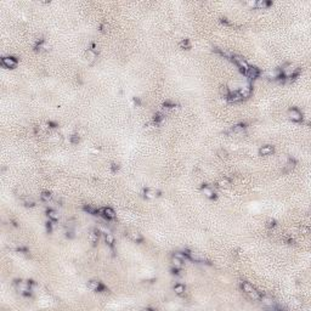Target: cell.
Segmentation results:
<instances>
[{
	"label": "cell",
	"mask_w": 311,
	"mask_h": 311,
	"mask_svg": "<svg viewBox=\"0 0 311 311\" xmlns=\"http://www.w3.org/2000/svg\"><path fill=\"white\" fill-rule=\"evenodd\" d=\"M238 94L241 95L242 99H248L251 94V85H244V86H242L241 89L238 90Z\"/></svg>",
	"instance_id": "14"
},
{
	"label": "cell",
	"mask_w": 311,
	"mask_h": 311,
	"mask_svg": "<svg viewBox=\"0 0 311 311\" xmlns=\"http://www.w3.org/2000/svg\"><path fill=\"white\" fill-rule=\"evenodd\" d=\"M226 99L230 101V102H233V103L240 102V101L243 100V99L241 97V95L238 94V91H233V92H231L230 91V94H229V96H227Z\"/></svg>",
	"instance_id": "15"
},
{
	"label": "cell",
	"mask_w": 311,
	"mask_h": 311,
	"mask_svg": "<svg viewBox=\"0 0 311 311\" xmlns=\"http://www.w3.org/2000/svg\"><path fill=\"white\" fill-rule=\"evenodd\" d=\"M170 262H171V266H173V267L179 269V270H181L182 266H184V260L180 259L179 257H176V255H173V257H171Z\"/></svg>",
	"instance_id": "11"
},
{
	"label": "cell",
	"mask_w": 311,
	"mask_h": 311,
	"mask_svg": "<svg viewBox=\"0 0 311 311\" xmlns=\"http://www.w3.org/2000/svg\"><path fill=\"white\" fill-rule=\"evenodd\" d=\"M111 169H112V171H117L118 169H119V165H118L117 163H112V165H111Z\"/></svg>",
	"instance_id": "34"
},
{
	"label": "cell",
	"mask_w": 311,
	"mask_h": 311,
	"mask_svg": "<svg viewBox=\"0 0 311 311\" xmlns=\"http://www.w3.org/2000/svg\"><path fill=\"white\" fill-rule=\"evenodd\" d=\"M241 288H242V291L244 292L246 294H248L249 292H251L253 291V286H251V283H248V282H241Z\"/></svg>",
	"instance_id": "24"
},
{
	"label": "cell",
	"mask_w": 311,
	"mask_h": 311,
	"mask_svg": "<svg viewBox=\"0 0 311 311\" xmlns=\"http://www.w3.org/2000/svg\"><path fill=\"white\" fill-rule=\"evenodd\" d=\"M159 196H161V192L158 190H154V189H146L143 191V197L146 200H154Z\"/></svg>",
	"instance_id": "7"
},
{
	"label": "cell",
	"mask_w": 311,
	"mask_h": 311,
	"mask_svg": "<svg viewBox=\"0 0 311 311\" xmlns=\"http://www.w3.org/2000/svg\"><path fill=\"white\" fill-rule=\"evenodd\" d=\"M288 116H289V119L293 122H297V123H299V122H303V113H301L300 111L298 110V108H295V107H293L291 110L288 111Z\"/></svg>",
	"instance_id": "3"
},
{
	"label": "cell",
	"mask_w": 311,
	"mask_h": 311,
	"mask_svg": "<svg viewBox=\"0 0 311 311\" xmlns=\"http://www.w3.org/2000/svg\"><path fill=\"white\" fill-rule=\"evenodd\" d=\"M294 164H295V162H294V161H288V163L286 164V169H284V170H286V171L292 170V169L294 168Z\"/></svg>",
	"instance_id": "31"
},
{
	"label": "cell",
	"mask_w": 311,
	"mask_h": 311,
	"mask_svg": "<svg viewBox=\"0 0 311 311\" xmlns=\"http://www.w3.org/2000/svg\"><path fill=\"white\" fill-rule=\"evenodd\" d=\"M247 4H248L249 6H251V8H254V9H255V6H257V1H255V0H253V1H247Z\"/></svg>",
	"instance_id": "36"
},
{
	"label": "cell",
	"mask_w": 311,
	"mask_h": 311,
	"mask_svg": "<svg viewBox=\"0 0 311 311\" xmlns=\"http://www.w3.org/2000/svg\"><path fill=\"white\" fill-rule=\"evenodd\" d=\"M174 292L178 294V295H181V294H184L185 292H186V287H185V284H182V283H176L175 286H174Z\"/></svg>",
	"instance_id": "22"
},
{
	"label": "cell",
	"mask_w": 311,
	"mask_h": 311,
	"mask_svg": "<svg viewBox=\"0 0 311 311\" xmlns=\"http://www.w3.org/2000/svg\"><path fill=\"white\" fill-rule=\"evenodd\" d=\"M273 152H275V148L271 145H265V146L259 148V154L260 156H270Z\"/></svg>",
	"instance_id": "13"
},
{
	"label": "cell",
	"mask_w": 311,
	"mask_h": 311,
	"mask_svg": "<svg viewBox=\"0 0 311 311\" xmlns=\"http://www.w3.org/2000/svg\"><path fill=\"white\" fill-rule=\"evenodd\" d=\"M105 242H106L107 246H110L111 248H113V246H114V236L112 233H110V232H106V235H105Z\"/></svg>",
	"instance_id": "21"
},
{
	"label": "cell",
	"mask_w": 311,
	"mask_h": 311,
	"mask_svg": "<svg viewBox=\"0 0 311 311\" xmlns=\"http://www.w3.org/2000/svg\"><path fill=\"white\" fill-rule=\"evenodd\" d=\"M231 60L238 66V68H240V70H241L243 74H246V72H247L248 68H249V65L247 63V61L244 60L242 56H240V55H233V56L231 57Z\"/></svg>",
	"instance_id": "1"
},
{
	"label": "cell",
	"mask_w": 311,
	"mask_h": 311,
	"mask_svg": "<svg viewBox=\"0 0 311 311\" xmlns=\"http://www.w3.org/2000/svg\"><path fill=\"white\" fill-rule=\"evenodd\" d=\"M248 295H249V298H251V299H253L254 301H259V300H260V297H261L260 293L257 291L255 288H253V291L249 292V293H248Z\"/></svg>",
	"instance_id": "23"
},
{
	"label": "cell",
	"mask_w": 311,
	"mask_h": 311,
	"mask_svg": "<svg viewBox=\"0 0 311 311\" xmlns=\"http://www.w3.org/2000/svg\"><path fill=\"white\" fill-rule=\"evenodd\" d=\"M23 204H24V207H30V208L35 205L34 201H32L29 198H24V200H23Z\"/></svg>",
	"instance_id": "30"
},
{
	"label": "cell",
	"mask_w": 311,
	"mask_h": 311,
	"mask_svg": "<svg viewBox=\"0 0 311 311\" xmlns=\"http://www.w3.org/2000/svg\"><path fill=\"white\" fill-rule=\"evenodd\" d=\"M270 4L271 3H269V1H265V0H259V1H257V6H255V9H265V8H267Z\"/></svg>",
	"instance_id": "25"
},
{
	"label": "cell",
	"mask_w": 311,
	"mask_h": 311,
	"mask_svg": "<svg viewBox=\"0 0 311 311\" xmlns=\"http://www.w3.org/2000/svg\"><path fill=\"white\" fill-rule=\"evenodd\" d=\"M216 154H218L220 158H226V157H227V151L224 150V148H220V150L216 151Z\"/></svg>",
	"instance_id": "29"
},
{
	"label": "cell",
	"mask_w": 311,
	"mask_h": 311,
	"mask_svg": "<svg viewBox=\"0 0 311 311\" xmlns=\"http://www.w3.org/2000/svg\"><path fill=\"white\" fill-rule=\"evenodd\" d=\"M216 185L220 189H229L231 186V180L229 178H222V179H220V180L216 182Z\"/></svg>",
	"instance_id": "16"
},
{
	"label": "cell",
	"mask_w": 311,
	"mask_h": 311,
	"mask_svg": "<svg viewBox=\"0 0 311 311\" xmlns=\"http://www.w3.org/2000/svg\"><path fill=\"white\" fill-rule=\"evenodd\" d=\"M1 65L6 68H10V70H13L16 66H17V60L16 57L13 56H5L1 59Z\"/></svg>",
	"instance_id": "2"
},
{
	"label": "cell",
	"mask_w": 311,
	"mask_h": 311,
	"mask_svg": "<svg viewBox=\"0 0 311 311\" xmlns=\"http://www.w3.org/2000/svg\"><path fill=\"white\" fill-rule=\"evenodd\" d=\"M246 75L249 78V80H255L260 75V70H259V68H257V67L249 66L248 70L246 72Z\"/></svg>",
	"instance_id": "8"
},
{
	"label": "cell",
	"mask_w": 311,
	"mask_h": 311,
	"mask_svg": "<svg viewBox=\"0 0 311 311\" xmlns=\"http://www.w3.org/2000/svg\"><path fill=\"white\" fill-rule=\"evenodd\" d=\"M99 236H100V230H97V229H95V230L90 231V233H89V242H90L92 246H95L97 241H99Z\"/></svg>",
	"instance_id": "12"
},
{
	"label": "cell",
	"mask_w": 311,
	"mask_h": 311,
	"mask_svg": "<svg viewBox=\"0 0 311 311\" xmlns=\"http://www.w3.org/2000/svg\"><path fill=\"white\" fill-rule=\"evenodd\" d=\"M180 46L182 48V49H186V50H187V49H190L191 48L190 40H189V39H184V40L180 43Z\"/></svg>",
	"instance_id": "28"
},
{
	"label": "cell",
	"mask_w": 311,
	"mask_h": 311,
	"mask_svg": "<svg viewBox=\"0 0 311 311\" xmlns=\"http://www.w3.org/2000/svg\"><path fill=\"white\" fill-rule=\"evenodd\" d=\"M88 288H89L90 291H97V292L105 289L103 284H102L99 280H91V281L88 282Z\"/></svg>",
	"instance_id": "9"
},
{
	"label": "cell",
	"mask_w": 311,
	"mask_h": 311,
	"mask_svg": "<svg viewBox=\"0 0 311 311\" xmlns=\"http://www.w3.org/2000/svg\"><path fill=\"white\" fill-rule=\"evenodd\" d=\"M219 91H220V95L221 96H224V97H227V96H229V94H230V90H229V88H227L226 85H222V86H220Z\"/></svg>",
	"instance_id": "26"
},
{
	"label": "cell",
	"mask_w": 311,
	"mask_h": 311,
	"mask_svg": "<svg viewBox=\"0 0 311 311\" xmlns=\"http://www.w3.org/2000/svg\"><path fill=\"white\" fill-rule=\"evenodd\" d=\"M128 237H129L132 242H136V243H140V242L143 241L142 235H141L140 232H137V231H129V232H128Z\"/></svg>",
	"instance_id": "10"
},
{
	"label": "cell",
	"mask_w": 311,
	"mask_h": 311,
	"mask_svg": "<svg viewBox=\"0 0 311 311\" xmlns=\"http://www.w3.org/2000/svg\"><path fill=\"white\" fill-rule=\"evenodd\" d=\"M46 215H48L49 220H51V221H57L59 219H60L59 213L55 210V209H48V211H46Z\"/></svg>",
	"instance_id": "18"
},
{
	"label": "cell",
	"mask_w": 311,
	"mask_h": 311,
	"mask_svg": "<svg viewBox=\"0 0 311 311\" xmlns=\"http://www.w3.org/2000/svg\"><path fill=\"white\" fill-rule=\"evenodd\" d=\"M40 198L41 201L45 202V203H50V202H52V193L49 191H44L40 194Z\"/></svg>",
	"instance_id": "20"
},
{
	"label": "cell",
	"mask_w": 311,
	"mask_h": 311,
	"mask_svg": "<svg viewBox=\"0 0 311 311\" xmlns=\"http://www.w3.org/2000/svg\"><path fill=\"white\" fill-rule=\"evenodd\" d=\"M201 191H202V193H203L207 198H209V200H214V198H216V192H215V190H214L213 187H210V186H208V185L202 186Z\"/></svg>",
	"instance_id": "5"
},
{
	"label": "cell",
	"mask_w": 311,
	"mask_h": 311,
	"mask_svg": "<svg viewBox=\"0 0 311 311\" xmlns=\"http://www.w3.org/2000/svg\"><path fill=\"white\" fill-rule=\"evenodd\" d=\"M300 232L303 235H308V233H310V227L309 226H301Z\"/></svg>",
	"instance_id": "32"
},
{
	"label": "cell",
	"mask_w": 311,
	"mask_h": 311,
	"mask_svg": "<svg viewBox=\"0 0 311 311\" xmlns=\"http://www.w3.org/2000/svg\"><path fill=\"white\" fill-rule=\"evenodd\" d=\"M70 143H73V145H78L79 141H80V136H79L78 134H73V135L70 137Z\"/></svg>",
	"instance_id": "27"
},
{
	"label": "cell",
	"mask_w": 311,
	"mask_h": 311,
	"mask_svg": "<svg viewBox=\"0 0 311 311\" xmlns=\"http://www.w3.org/2000/svg\"><path fill=\"white\" fill-rule=\"evenodd\" d=\"M275 226H276V220L275 219L267 220V227H275Z\"/></svg>",
	"instance_id": "33"
},
{
	"label": "cell",
	"mask_w": 311,
	"mask_h": 311,
	"mask_svg": "<svg viewBox=\"0 0 311 311\" xmlns=\"http://www.w3.org/2000/svg\"><path fill=\"white\" fill-rule=\"evenodd\" d=\"M261 305L264 306V308H267V309H277V306H276V301L273 300L271 297H267V295H264V297H260V300Z\"/></svg>",
	"instance_id": "4"
},
{
	"label": "cell",
	"mask_w": 311,
	"mask_h": 311,
	"mask_svg": "<svg viewBox=\"0 0 311 311\" xmlns=\"http://www.w3.org/2000/svg\"><path fill=\"white\" fill-rule=\"evenodd\" d=\"M85 56H86V59L90 61V62H94V61L97 59V52H96V50L88 49L86 52H85Z\"/></svg>",
	"instance_id": "19"
},
{
	"label": "cell",
	"mask_w": 311,
	"mask_h": 311,
	"mask_svg": "<svg viewBox=\"0 0 311 311\" xmlns=\"http://www.w3.org/2000/svg\"><path fill=\"white\" fill-rule=\"evenodd\" d=\"M246 124L244 123H240V124H236L235 127H232V129H231V134H240V132H243V131L246 130Z\"/></svg>",
	"instance_id": "17"
},
{
	"label": "cell",
	"mask_w": 311,
	"mask_h": 311,
	"mask_svg": "<svg viewBox=\"0 0 311 311\" xmlns=\"http://www.w3.org/2000/svg\"><path fill=\"white\" fill-rule=\"evenodd\" d=\"M99 213H101V215L105 218V219H107V220H113L114 218H116V213L114 210L110 208V207H105V208H102L99 210Z\"/></svg>",
	"instance_id": "6"
},
{
	"label": "cell",
	"mask_w": 311,
	"mask_h": 311,
	"mask_svg": "<svg viewBox=\"0 0 311 311\" xmlns=\"http://www.w3.org/2000/svg\"><path fill=\"white\" fill-rule=\"evenodd\" d=\"M46 230L49 231V232H51V231H52V221H51V220L46 222Z\"/></svg>",
	"instance_id": "35"
}]
</instances>
